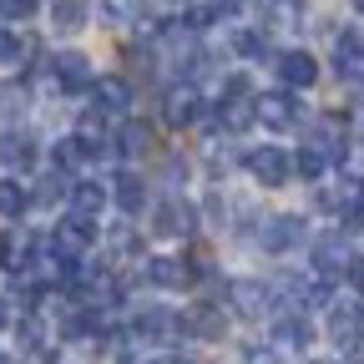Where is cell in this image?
Segmentation results:
<instances>
[{"label":"cell","mask_w":364,"mask_h":364,"mask_svg":"<svg viewBox=\"0 0 364 364\" xmlns=\"http://www.w3.org/2000/svg\"><path fill=\"white\" fill-rule=\"evenodd\" d=\"M51 71H56V86L61 91H91V61L81 56V51H61V56H51Z\"/></svg>","instance_id":"52a82bcc"},{"label":"cell","mask_w":364,"mask_h":364,"mask_svg":"<svg viewBox=\"0 0 364 364\" xmlns=\"http://www.w3.org/2000/svg\"><path fill=\"white\" fill-rule=\"evenodd\" d=\"M0 364H6V354H0Z\"/></svg>","instance_id":"f35d334b"},{"label":"cell","mask_w":364,"mask_h":364,"mask_svg":"<svg viewBox=\"0 0 364 364\" xmlns=\"http://www.w3.org/2000/svg\"><path fill=\"white\" fill-rule=\"evenodd\" d=\"M36 6L41 0H0V21H26V16H36Z\"/></svg>","instance_id":"f546056e"},{"label":"cell","mask_w":364,"mask_h":364,"mask_svg":"<svg viewBox=\"0 0 364 364\" xmlns=\"http://www.w3.org/2000/svg\"><path fill=\"white\" fill-rule=\"evenodd\" d=\"M233 46H238V56H263V36L258 31H238Z\"/></svg>","instance_id":"4dcf8cb0"},{"label":"cell","mask_w":364,"mask_h":364,"mask_svg":"<svg viewBox=\"0 0 364 364\" xmlns=\"http://www.w3.org/2000/svg\"><path fill=\"white\" fill-rule=\"evenodd\" d=\"M213 112H218L213 122H218L223 132H243V127L253 122V97H248V81H243V76H233V81H228V91H223V102H218Z\"/></svg>","instance_id":"6da1fadb"},{"label":"cell","mask_w":364,"mask_h":364,"mask_svg":"<svg viewBox=\"0 0 364 364\" xmlns=\"http://www.w3.org/2000/svg\"><path fill=\"white\" fill-rule=\"evenodd\" d=\"M61 198H66V172H51V177H41L31 203H61Z\"/></svg>","instance_id":"83f0119b"},{"label":"cell","mask_w":364,"mask_h":364,"mask_svg":"<svg viewBox=\"0 0 364 364\" xmlns=\"http://www.w3.org/2000/svg\"><path fill=\"white\" fill-rule=\"evenodd\" d=\"M91 243H97V223H91V218H81V213H71V218L56 228V233H51V248H56L61 258H71V263H76V258H81Z\"/></svg>","instance_id":"3957f363"},{"label":"cell","mask_w":364,"mask_h":364,"mask_svg":"<svg viewBox=\"0 0 364 364\" xmlns=\"http://www.w3.org/2000/svg\"><path fill=\"white\" fill-rule=\"evenodd\" d=\"M349 284L364 294V258H354V263H349Z\"/></svg>","instance_id":"836d02e7"},{"label":"cell","mask_w":364,"mask_h":364,"mask_svg":"<svg viewBox=\"0 0 364 364\" xmlns=\"http://www.w3.org/2000/svg\"><path fill=\"white\" fill-rule=\"evenodd\" d=\"M334 71L339 76H364V36L359 31L334 36Z\"/></svg>","instance_id":"8fae6325"},{"label":"cell","mask_w":364,"mask_h":364,"mask_svg":"<svg viewBox=\"0 0 364 364\" xmlns=\"http://www.w3.org/2000/svg\"><path fill=\"white\" fill-rule=\"evenodd\" d=\"M142 6H147V0H102L107 21H117V26H132V21H142Z\"/></svg>","instance_id":"d4e9b609"},{"label":"cell","mask_w":364,"mask_h":364,"mask_svg":"<svg viewBox=\"0 0 364 364\" xmlns=\"http://www.w3.org/2000/svg\"><path fill=\"white\" fill-rule=\"evenodd\" d=\"M26 112V81H0V117Z\"/></svg>","instance_id":"484cf974"},{"label":"cell","mask_w":364,"mask_h":364,"mask_svg":"<svg viewBox=\"0 0 364 364\" xmlns=\"http://www.w3.org/2000/svg\"><path fill=\"white\" fill-rule=\"evenodd\" d=\"M279 76H284V86H314L318 81V61L309 51H284L279 56Z\"/></svg>","instance_id":"5bb4252c"},{"label":"cell","mask_w":364,"mask_h":364,"mask_svg":"<svg viewBox=\"0 0 364 364\" xmlns=\"http://www.w3.org/2000/svg\"><path fill=\"white\" fill-rule=\"evenodd\" d=\"M354 258H349V248H344V238H324L314 248V273L318 279H334V273H344Z\"/></svg>","instance_id":"2e32d148"},{"label":"cell","mask_w":364,"mask_h":364,"mask_svg":"<svg viewBox=\"0 0 364 364\" xmlns=\"http://www.w3.org/2000/svg\"><path fill=\"white\" fill-rule=\"evenodd\" d=\"M71 203H76L81 218H97L102 203H107V188H97V182H81V188H71Z\"/></svg>","instance_id":"7402d4cb"},{"label":"cell","mask_w":364,"mask_h":364,"mask_svg":"<svg viewBox=\"0 0 364 364\" xmlns=\"http://www.w3.org/2000/svg\"><path fill=\"white\" fill-rule=\"evenodd\" d=\"M198 112H203V97H198V86H172L167 97H162V117H167V127H188V122H198Z\"/></svg>","instance_id":"8992f818"},{"label":"cell","mask_w":364,"mask_h":364,"mask_svg":"<svg viewBox=\"0 0 364 364\" xmlns=\"http://www.w3.org/2000/svg\"><path fill=\"white\" fill-rule=\"evenodd\" d=\"M228 299H233V309L248 314V318L273 314V289H268V284H253V279H238L233 289H228Z\"/></svg>","instance_id":"ba28073f"},{"label":"cell","mask_w":364,"mask_h":364,"mask_svg":"<svg viewBox=\"0 0 364 364\" xmlns=\"http://www.w3.org/2000/svg\"><path fill=\"white\" fill-rule=\"evenodd\" d=\"M147 279H152L157 289H188L193 273H188V263H177V258H157V263L147 268Z\"/></svg>","instance_id":"d6986e66"},{"label":"cell","mask_w":364,"mask_h":364,"mask_svg":"<svg viewBox=\"0 0 364 364\" xmlns=\"http://www.w3.org/2000/svg\"><path fill=\"white\" fill-rule=\"evenodd\" d=\"M253 122H263L273 132H289L299 122V102L289 91H263V97H253Z\"/></svg>","instance_id":"277c9868"},{"label":"cell","mask_w":364,"mask_h":364,"mask_svg":"<svg viewBox=\"0 0 364 364\" xmlns=\"http://www.w3.org/2000/svg\"><path fill=\"white\" fill-rule=\"evenodd\" d=\"M349 364H364V349H359V354H354V359H349Z\"/></svg>","instance_id":"d590c367"},{"label":"cell","mask_w":364,"mask_h":364,"mask_svg":"<svg viewBox=\"0 0 364 364\" xmlns=\"http://www.w3.org/2000/svg\"><path fill=\"white\" fill-rule=\"evenodd\" d=\"M268 253H284V248H299L304 243V218H273L268 223V233L258 238Z\"/></svg>","instance_id":"4fadbf2b"},{"label":"cell","mask_w":364,"mask_h":364,"mask_svg":"<svg viewBox=\"0 0 364 364\" xmlns=\"http://www.w3.org/2000/svg\"><path fill=\"white\" fill-rule=\"evenodd\" d=\"M243 364H279V349H273V344H253L243 354Z\"/></svg>","instance_id":"1f68e13d"},{"label":"cell","mask_w":364,"mask_h":364,"mask_svg":"<svg viewBox=\"0 0 364 364\" xmlns=\"http://www.w3.org/2000/svg\"><path fill=\"white\" fill-rule=\"evenodd\" d=\"M0 324H6V299H0Z\"/></svg>","instance_id":"8d00e7d4"},{"label":"cell","mask_w":364,"mask_h":364,"mask_svg":"<svg viewBox=\"0 0 364 364\" xmlns=\"http://www.w3.org/2000/svg\"><path fill=\"white\" fill-rule=\"evenodd\" d=\"M117 152H122V157H142V152H147V127H142V122H127V127L117 132Z\"/></svg>","instance_id":"603a6c76"},{"label":"cell","mask_w":364,"mask_h":364,"mask_svg":"<svg viewBox=\"0 0 364 364\" xmlns=\"http://www.w3.org/2000/svg\"><path fill=\"white\" fill-rule=\"evenodd\" d=\"M26 208H31V193L21 188V182H11V177H6V182H0V213L16 218V213H26Z\"/></svg>","instance_id":"cb8c5ba5"},{"label":"cell","mask_w":364,"mask_h":364,"mask_svg":"<svg viewBox=\"0 0 364 364\" xmlns=\"http://www.w3.org/2000/svg\"><path fill=\"white\" fill-rule=\"evenodd\" d=\"M294 167H299L304 177H324V167H329V157H324V152H314V147H304V152L294 157Z\"/></svg>","instance_id":"f1b7e54d"},{"label":"cell","mask_w":364,"mask_h":364,"mask_svg":"<svg viewBox=\"0 0 364 364\" xmlns=\"http://www.w3.org/2000/svg\"><path fill=\"white\" fill-rule=\"evenodd\" d=\"M0 263H6V273H21L26 263H31V238L26 233H0Z\"/></svg>","instance_id":"ffe728a7"},{"label":"cell","mask_w":364,"mask_h":364,"mask_svg":"<svg viewBox=\"0 0 364 364\" xmlns=\"http://www.w3.org/2000/svg\"><path fill=\"white\" fill-rule=\"evenodd\" d=\"M167 364H198V359H188V354H172V359H167Z\"/></svg>","instance_id":"e575fe53"},{"label":"cell","mask_w":364,"mask_h":364,"mask_svg":"<svg viewBox=\"0 0 364 364\" xmlns=\"http://www.w3.org/2000/svg\"><path fill=\"white\" fill-rule=\"evenodd\" d=\"M0 162H6V167H16V172L36 167V142H31L26 132H11V136H0Z\"/></svg>","instance_id":"ac0fdd59"},{"label":"cell","mask_w":364,"mask_h":364,"mask_svg":"<svg viewBox=\"0 0 364 364\" xmlns=\"http://www.w3.org/2000/svg\"><path fill=\"white\" fill-rule=\"evenodd\" d=\"M157 233H167V238H188V233H193V208L182 203V198L157 203Z\"/></svg>","instance_id":"7c38bea8"},{"label":"cell","mask_w":364,"mask_h":364,"mask_svg":"<svg viewBox=\"0 0 364 364\" xmlns=\"http://www.w3.org/2000/svg\"><path fill=\"white\" fill-rule=\"evenodd\" d=\"M354 6H359V16H364V0H354Z\"/></svg>","instance_id":"74e56055"},{"label":"cell","mask_w":364,"mask_h":364,"mask_svg":"<svg viewBox=\"0 0 364 364\" xmlns=\"http://www.w3.org/2000/svg\"><path fill=\"white\" fill-rule=\"evenodd\" d=\"M136 334L152 339V344H167V339L182 334V314H172V309H142V314H136Z\"/></svg>","instance_id":"9c48e42d"},{"label":"cell","mask_w":364,"mask_h":364,"mask_svg":"<svg viewBox=\"0 0 364 364\" xmlns=\"http://www.w3.org/2000/svg\"><path fill=\"white\" fill-rule=\"evenodd\" d=\"M243 162H248V172L263 182V188H279V182H289V172H294V157L284 147H248Z\"/></svg>","instance_id":"7a4b0ae2"},{"label":"cell","mask_w":364,"mask_h":364,"mask_svg":"<svg viewBox=\"0 0 364 364\" xmlns=\"http://www.w3.org/2000/svg\"><path fill=\"white\" fill-rule=\"evenodd\" d=\"M309 339H314V329L304 314H284L273 324V349H309Z\"/></svg>","instance_id":"9a60e30c"},{"label":"cell","mask_w":364,"mask_h":364,"mask_svg":"<svg viewBox=\"0 0 364 364\" xmlns=\"http://www.w3.org/2000/svg\"><path fill=\"white\" fill-rule=\"evenodd\" d=\"M21 56V41H16V31H6L0 26V61H16Z\"/></svg>","instance_id":"d6a6232c"},{"label":"cell","mask_w":364,"mask_h":364,"mask_svg":"<svg viewBox=\"0 0 364 364\" xmlns=\"http://www.w3.org/2000/svg\"><path fill=\"white\" fill-rule=\"evenodd\" d=\"M359 329H364V309H359V304H334V309H329V334H334V344L354 349V344H359Z\"/></svg>","instance_id":"30bf717a"},{"label":"cell","mask_w":364,"mask_h":364,"mask_svg":"<svg viewBox=\"0 0 364 364\" xmlns=\"http://www.w3.org/2000/svg\"><path fill=\"white\" fill-rule=\"evenodd\" d=\"M112 193H117V203H122V213H127V218L147 208V188H142V177H132V172H122V177H117V188H112Z\"/></svg>","instance_id":"44dd1931"},{"label":"cell","mask_w":364,"mask_h":364,"mask_svg":"<svg viewBox=\"0 0 364 364\" xmlns=\"http://www.w3.org/2000/svg\"><path fill=\"white\" fill-rule=\"evenodd\" d=\"M127 107H132V86L122 76H97V81H91V112H97V117H117Z\"/></svg>","instance_id":"5b68a950"},{"label":"cell","mask_w":364,"mask_h":364,"mask_svg":"<svg viewBox=\"0 0 364 364\" xmlns=\"http://www.w3.org/2000/svg\"><path fill=\"white\" fill-rule=\"evenodd\" d=\"M51 16H56V26H61V31H76V26H81V16H86V6H81V0H56Z\"/></svg>","instance_id":"4316f807"},{"label":"cell","mask_w":364,"mask_h":364,"mask_svg":"<svg viewBox=\"0 0 364 364\" xmlns=\"http://www.w3.org/2000/svg\"><path fill=\"white\" fill-rule=\"evenodd\" d=\"M223 314L218 309H188L182 314V334H193V339H223Z\"/></svg>","instance_id":"e0dca14e"}]
</instances>
